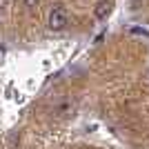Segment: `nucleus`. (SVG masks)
Listing matches in <instances>:
<instances>
[{"mask_svg":"<svg viewBox=\"0 0 149 149\" xmlns=\"http://www.w3.org/2000/svg\"><path fill=\"white\" fill-rule=\"evenodd\" d=\"M47 27L51 31H65L69 27V9L62 2L51 5L49 9V18H47Z\"/></svg>","mask_w":149,"mask_h":149,"instance_id":"f257e3e1","label":"nucleus"},{"mask_svg":"<svg viewBox=\"0 0 149 149\" xmlns=\"http://www.w3.org/2000/svg\"><path fill=\"white\" fill-rule=\"evenodd\" d=\"M113 9V0H98L93 7V18L96 20H105Z\"/></svg>","mask_w":149,"mask_h":149,"instance_id":"f03ea898","label":"nucleus"},{"mask_svg":"<svg viewBox=\"0 0 149 149\" xmlns=\"http://www.w3.org/2000/svg\"><path fill=\"white\" fill-rule=\"evenodd\" d=\"M71 111H74V102H71V100H65V102H60V105L54 109V113H56L58 118H65V116H69Z\"/></svg>","mask_w":149,"mask_h":149,"instance_id":"7ed1b4c3","label":"nucleus"},{"mask_svg":"<svg viewBox=\"0 0 149 149\" xmlns=\"http://www.w3.org/2000/svg\"><path fill=\"white\" fill-rule=\"evenodd\" d=\"M22 7H25L29 13L38 11V7H40V0H22Z\"/></svg>","mask_w":149,"mask_h":149,"instance_id":"20e7f679","label":"nucleus"}]
</instances>
